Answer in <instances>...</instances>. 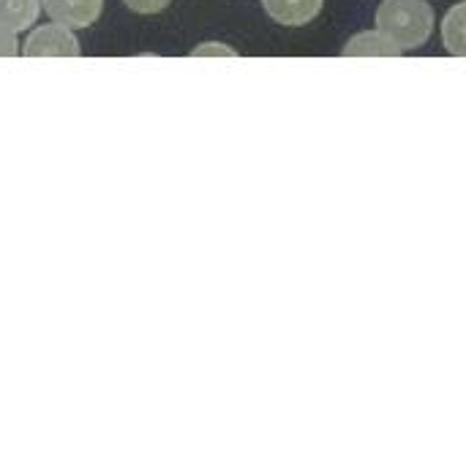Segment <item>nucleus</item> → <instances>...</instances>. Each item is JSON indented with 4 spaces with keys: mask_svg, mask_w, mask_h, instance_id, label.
<instances>
[{
    "mask_svg": "<svg viewBox=\"0 0 466 466\" xmlns=\"http://www.w3.org/2000/svg\"><path fill=\"white\" fill-rule=\"evenodd\" d=\"M374 22L399 49H420L429 44L437 16L429 0H382Z\"/></svg>",
    "mask_w": 466,
    "mask_h": 466,
    "instance_id": "1",
    "label": "nucleus"
},
{
    "mask_svg": "<svg viewBox=\"0 0 466 466\" xmlns=\"http://www.w3.org/2000/svg\"><path fill=\"white\" fill-rule=\"evenodd\" d=\"M19 55H25V57H79L82 46L71 27H66L60 22H46L27 33V38L19 46Z\"/></svg>",
    "mask_w": 466,
    "mask_h": 466,
    "instance_id": "2",
    "label": "nucleus"
},
{
    "mask_svg": "<svg viewBox=\"0 0 466 466\" xmlns=\"http://www.w3.org/2000/svg\"><path fill=\"white\" fill-rule=\"evenodd\" d=\"M41 11H46L52 22H60L71 30H82L98 22L104 0H41Z\"/></svg>",
    "mask_w": 466,
    "mask_h": 466,
    "instance_id": "3",
    "label": "nucleus"
},
{
    "mask_svg": "<svg viewBox=\"0 0 466 466\" xmlns=\"http://www.w3.org/2000/svg\"><path fill=\"white\" fill-rule=\"evenodd\" d=\"M268 16L284 27H303L314 22L325 5V0H262Z\"/></svg>",
    "mask_w": 466,
    "mask_h": 466,
    "instance_id": "4",
    "label": "nucleus"
},
{
    "mask_svg": "<svg viewBox=\"0 0 466 466\" xmlns=\"http://www.w3.org/2000/svg\"><path fill=\"white\" fill-rule=\"evenodd\" d=\"M341 55L344 57H401L404 49H399L380 30H363L344 44Z\"/></svg>",
    "mask_w": 466,
    "mask_h": 466,
    "instance_id": "5",
    "label": "nucleus"
},
{
    "mask_svg": "<svg viewBox=\"0 0 466 466\" xmlns=\"http://www.w3.org/2000/svg\"><path fill=\"white\" fill-rule=\"evenodd\" d=\"M41 14V0H0V25L19 33L30 30Z\"/></svg>",
    "mask_w": 466,
    "mask_h": 466,
    "instance_id": "6",
    "label": "nucleus"
},
{
    "mask_svg": "<svg viewBox=\"0 0 466 466\" xmlns=\"http://www.w3.org/2000/svg\"><path fill=\"white\" fill-rule=\"evenodd\" d=\"M466 5L456 3L445 19H442V44L453 57H464V41H466V19H464Z\"/></svg>",
    "mask_w": 466,
    "mask_h": 466,
    "instance_id": "7",
    "label": "nucleus"
},
{
    "mask_svg": "<svg viewBox=\"0 0 466 466\" xmlns=\"http://www.w3.org/2000/svg\"><path fill=\"white\" fill-rule=\"evenodd\" d=\"M238 55H240L238 49H232L229 44H221V41H205L191 49V57H238Z\"/></svg>",
    "mask_w": 466,
    "mask_h": 466,
    "instance_id": "8",
    "label": "nucleus"
},
{
    "mask_svg": "<svg viewBox=\"0 0 466 466\" xmlns=\"http://www.w3.org/2000/svg\"><path fill=\"white\" fill-rule=\"evenodd\" d=\"M128 11L139 14V16H153V14H161L169 8L172 0H123Z\"/></svg>",
    "mask_w": 466,
    "mask_h": 466,
    "instance_id": "9",
    "label": "nucleus"
},
{
    "mask_svg": "<svg viewBox=\"0 0 466 466\" xmlns=\"http://www.w3.org/2000/svg\"><path fill=\"white\" fill-rule=\"evenodd\" d=\"M16 55H19L16 33L0 25V57H16Z\"/></svg>",
    "mask_w": 466,
    "mask_h": 466,
    "instance_id": "10",
    "label": "nucleus"
}]
</instances>
